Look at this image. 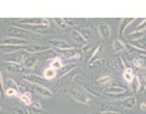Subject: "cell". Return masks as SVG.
<instances>
[{
	"label": "cell",
	"mask_w": 146,
	"mask_h": 114,
	"mask_svg": "<svg viewBox=\"0 0 146 114\" xmlns=\"http://www.w3.org/2000/svg\"><path fill=\"white\" fill-rule=\"evenodd\" d=\"M70 94L75 100H78L81 104H90L92 100L88 95V91L85 90H80V89H70Z\"/></svg>",
	"instance_id": "obj_1"
},
{
	"label": "cell",
	"mask_w": 146,
	"mask_h": 114,
	"mask_svg": "<svg viewBox=\"0 0 146 114\" xmlns=\"http://www.w3.org/2000/svg\"><path fill=\"white\" fill-rule=\"evenodd\" d=\"M14 27H18V28H22V29H26V30H29V32H35V33H38V34H47L48 32V27L46 26H32V24H22V23H18L17 26Z\"/></svg>",
	"instance_id": "obj_2"
},
{
	"label": "cell",
	"mask_w": 146,
	"mask_h": 114,
	"mask_svg": "<svg viewBox=\"0 0 146 114\" xmlns=\"http://www.w3.org/2000/svg\"><path fill=\"white\" fill-rule=\"evenodd\" d=\"M28 52L27 51H18L15 52V53L12 55V57L8 58L5 62H14V63H19V65H23V62L26 61V58H28L29 56H28Z\"/></svg>",
	"instance_id": "obj_3"
},
{
	"label": "cell",
	"mask_w": 146,
	"mask_h": 114,
	"mask_svg": "<svg viewBox=\"0 0 146 114\" xmlns=\"http://www.w3.org/2000/svg\"><path fill=\"white\" fill-rule=\"evenodd\" d=\"M22 79L32 85H44V77H41L35 74H24L22 75Z\"/></svg>",
	"instance_id": "obj_4"
},
{
	"label": "cell",
	"mask_w": 146,
	"mask_h": 114,
	"mask_svg": "<svg viewBox=\"0 0 146 114\" xmlns=\"http://www.w3.org/2000/svg\"><path fill=\"white\" fill-rule=\"evenodd\" d=\"M80 86L84 89L85 91H88L89 94H93L94 96H100V89L97 88L95 84L93 82H89V81H80Z\"/></svg>",
	"instance_id": "obj_5"
},
{
	"label": "cell",
	"mask_w": 146,
	"mask_h": 114,
	"mask_svg": "<svg viewBox=\"0 0 146 114\" xmlns=\"http://www.w3.org/2000/svg\"><path fill=\"white\" fill-rule=\"evenodd\" d=\"M50 46L48 44H32V46H26L24 51H27L28 53H42L44 51H48Z\"/></svg>",
	"instance_id": "obj_6"
},
{
	"label": "cell",
	"mask_w": 146,
	"mask_h": 114,
	"mask_svg": "<svg viewBox=\"0 0 146 114\" xmlns=\"http://www.w3.org/2000/svg\"><path fill=\"white\" fill-rule=\"evenodd\" d=\"M27 41L22 40V38H17V37H3L1 38V44H12V46H27Z\"/></svg>",
	"instance_id": "obj_7"
},
{
	"label": "cell",
	"mask_w": 146,
	"mask_h": 114,
	"mask_svg": "<svg viewBox=\"0 0 146 114\" xmlns=\"http://www.w3.org/2000/svg\"><path fill=\"white\" fill-rule=\"evenodd\" d=\"M21 23L24 24H32V26H50V20L46 18H28V19H23L21 20Z\"/></svg>",
	"instance_id": "obj_8"
},
{
	"label": "cell",
	"mask_w": 146,
	"mask_h": 114,
	"mask_svg": "<svg viewBox=\"0 0 146 114\" xmlns=\"http://www.w3.org/2000/svg\"><path fill=\"white\" fill-rule=\"evenodd\" d=\"M4 69L9 72H14V74H24V70H26V67L23 65L14 63V62H5Z\"/></svg>",
	"instance_id": "obj_9"
},
{
	"label": "cell",
	"mask_w": 146,
	"mask_h": 114,
	"mask_svg": "<svg viewBox=\"0 0 146 114\" xmlns=\"http://www.w3.org/2000/svg\"><path fill=\"white\" fill-rule=\"evenodd\" d=\"M26 46H12V44H1L0 46V49L4 55H8V53H15L18 51H22L24 49Z\"/></svg>",
	"instance_id": "obj_10"
},
{
	"label": "cell",
	"mask_w": 146,
	"mask_h": 114,
	"mask_svg": "<svg viewBox=\"0 0 146 114\" xmlns=\"http://www.w3.org/2000/svg\"><path fill=\"white\" fill-rule=\"evenodd\" d=\"M32 86H33V89H35L36 93H38L40 95L44 96V98H52L53 96L52 91L50 90L48 88H46L44 85H32Z\"/></svg>",
	"instance_id": "obj_11"
},
{
	"label": "cell",
	"mask_w": 146,
	"mask_h": 114,
	"mask_svg": "<svg viewBox=\"0 0 146 114\" xmlns=\"http://www.w3.org/2000/svg\"><path fill=\"white\" fill-rule=\"evenodd\" d=\"M48 43H51V46L53 48L61 49V51H66V49L72 48V47L70 46V43L65 42V41H60V40H52V41H50Z\"/></svg>",
	"instance_id": "obj_12"
},
{
	"label": "cell",
	"mask_w": 146,
	"mask_h": 114,
	"mask_svg": "<svg viewBox=\"0 0 146 114\" xmlns=\"http://www.w3.org/2000/svg\"><path fill=\"white\" fill-rule=\"evenodd\" d=\"M119 105H122L123 108H127V109H133L135 105H136V98L133 95L126 96L125 99H122L119 101Z\"/></svg>",
	"instance_id": "obj_13"
},
{
	"label": "cell",
	"mask_w": 146,
	"mask_h": 114,
	"mask_svg": "<svg viewBox=\"0 0 146 114\" xmlns=\"http://www.w3.org/2000/svg\"><path fill=\"white\" fill-rule=\"evenodd\" d=\"M80 49H75V48H70L66 49V51L62 52V57L66 58V60H70V58H80L81 53Z\"/></svg>",
	"instance_id": "obj_14"
},
{
	"label": "cell",
	"mask_w": 146,
	"mask_h": 114,
	"mask_svg": "<svg viewBox=\"0 0 146 114\" xmlns=\"http://www.w3.org/2000/svg\"><path fill=\"white\" fill-rule=\"evenodd\" d=\"M132 66L136 67H146V56L145 55H136L132 58Z\"/></svg>",
	"instance_id": "obj_15"
},
{
	"label": "cell",
	"mask_w": 146,
	"mask_h": 114,
	"mask_svg": "<svg viewBox=\"0 0 146 114\" xmlns=\"http://www.w3.org/2000/svg\"><path fill=\"white\" fill-rule=\"evenodd\" d=\"M98 32H99V34L102 36L103 38H109V36H111V27L108 26L107 23H102L98 26Z\"/></svg>",
	"instance_id": "obj_16"
},
{
	"label": "cell",
	"mask_w": 146,
	"mask_h": 114,
	"mask_svg": "<svg viewBox=\"0 0 146 114\" xmlns=\"http://www.w3.org/2000/svg\"><path fill=\"white\" fill-rule=\"evenodd\" d=\"M128 43H130L131 46L139 48V49H144V51H146V37H145V36L142 38H140V40L132 41V42H128Z\"/></svg>",
	"instance_id": "obj_17"
},
{
	"label": "cell",
	"mask_w": 146,
	"mask_h": 114,
	"mask_svg": "<svg viewBox=\"0 0 146 114\" xmlns=\"http://www.w3.org/2000/svg\"><path fill=\"white\" fill-rule=\"evenodd\" d=\"M133 20H135V18H123V19H121V23H119V34L121 36H123V32H125L126 27H127L130 23H132Z\"/></svg>",
	"instance_id": "obj_18"
},
{
	"label": "cell",
	"mask_w": 146,
	"mask_h": 114,
	"mask_svg": "<svg viewBox=\"0 0 146 114\" xmlns=\"http://www.w3.org/2000/svg\"><path fill=\"white\" fill-rule=\"evenodd\" d=\"M72 33V38H74V41L76 43H79L80 46H84V44H86V41L84 40V37L81 36V33L79 32V30H74V32H71Z\"/></svg>",
	"instance_id": "obj_19"
},
{
	"label": "cell",
	"mask_w": 146,
	"mask_h": 114,
	"mask_svg": "<svg viewBox=\"0 0 146 114\" xmlns=\"http://www.w3.org/2000/svg\"><path fill=\"white\" fill-rule=\"evenodd\" d=\"M108 93L109 94H123V93H127V89L114 84L113 86H111V88L108 89Z\"/></svg>",
	"instance_id": "obj_20"
},
{
	"label": "cell",
	"mask_w": 146,
	"mask_h": 114,
	"mask_svg": "<svg viewBox=\"0 0 146 114\" xmlns=\"http://www.w3.org/2000/svg\"><path fill=\"white\" fill-rule=\"evenodd\" d=\"M38 62V58L37 57H35V56H31V57H28L26 58V61L23 62V66L26 69H32V67H35V65Z\"/></svg>",
	"instance_id": "obj_21"
},
{
	"label": "cell",
	"mask_w": 146,
	"mask_h": 114,
	"mask_svg": "<svg viewBox=\"0 0 146 114\" xmlns=\"http://www.w3.org/2000/svg\"><path fill=\"white\" fill-rule=\"evenodd\" d=\"M19 99H21L22 103H24L26 105H32V96H31V93H23V94H19Z\"/></svg>",
	"instance_id": "obj_22"
},
{
	"label": "cell",
	"mask_w": 146,
	"mask_h": 114,
	"mask_svg": "<svg viewBox=\"0 0 146 114\" xmlns=\"http://www.w3.org/2000/svg\"><path fill=\"white\" fill-rule=\"evenodd\" d=\"M123 77H125V80L127 82H132V80H133V77H135V75H133V72H132V67H127V69H125V71H123Z\"/></svg>",
	"instance_id": "obj_23"
},
{
	"label": "cell",
	"mask_w": 146,
	"mask_h": 114,
	"mask_svg": "<svg viewBox=\"0 0 146 114\" xmlns=\"http://www.w3.org/2000/svg\"><path fill=\"white\" fill-rule=\"evenodd\" d=\"M76 72H78V70H76V69H74V70L70 71L69 74H66V75H64V76H61L60 82L62 84V82H69V81H71L72 77H74L75 75H76Z\"/></svg>",
	"instance_id": "obj_24"
},
{
	"label": "cell",
	"mask_w": 146,
	"mask_h": 114,
	"mask_svg": "<svg viewBox=\"0 0 146 114\" xmlns=\"http://www.w3.org/2000/svg\"><path fill=\"white\" fill-rule=\"evenodd\" d=\"M51 67L53 69V70H60V69H62L64 67V63H62V60H61L60 57H56V58H53V60L51 61Z\"/></svg>",
	"instance_id": "obj_25"
},
{
	"label": "cell",
	"mask_w": 146,
	"mask_h": 114,
	"mask_svg": "<svg viewBox=\"0 0 146 114\" xmlns=\"http://www.w3.org/2000/svg\"><path fill=\"white\" fill-rule=\"evenodd\" d=\"M55 76H56V70H53L52 67L46 69L43 72V77L46 80H52V79H55Z\"/></svg>",
	"instance_id": "obj_26"
},
{
	"label": "cell",
	"mask_w": 146,
	"mask_h": 114,
	"mask_svg": "<svg viewBox=\"0 0 146 114\" xmlns=\"http://www.w3.org/2000/svg\"><path fill=\"white\" fill-rule=\"evenodd\" d=\"M113 49H114V52H116V53H118V52L125 51V49H126V46H125V43H122L121 41L116 40V41L113 42Z\"/></svg>",
	"instance_id": "obj_27"
},
{
	"label": "cell",
	"mask_w": 146,
	"mask_h": 114,
	"mask_svg": "<svg viewBox=\"0 0 146 114\" xmlns=\"http://www.w3.org/2000/svg\"><path fill=\"white\" fill-rule=\"evenodd\" d=\"M140 85H141V82H140V77L135 76L132 82H131V89H132V93H137V91H140Z\"/></svg>",
	"instance_id": "obj_28"
},
{
	"label": "cell",
	"mask_w": 146,
	"mask_h": 114,
	"mask_svg": "<svg viewBox=\"0 0 146 114\" xmlns=\"http://www.w3.org/2000/svg\"><path fill=\"white\" fill-rule=\"evenodd\" d=\"M142 37H144V32H139V30H136V32L131 33V34L128 36V41L132 42V41H137V40H140V38H142Z\"/></svg>",
	"instance_id": "obj_29"
},
{
	"label": "cell",
	"mask_w": 146,
	"mask_h": 114,
	"mask_svg": "<svg viewBox=\"0 0 146 114\" xmlns=\"http://www.w3.org/2000/svg\"><path fill=\"white\" fill-rule=\"evenodd\" d=\"M112 80H113V77L108 75V76L99 77V79L97 80V84L98 85H107V84H109V82H112Z\"/></svg>",
	"instance_id": "obj_30"
},
{
	"label": "cell",
	"mask_w": 146,
	"mask_h": 114,
	"mask_svg": "<svg viewBox=\"0 0 146 114\" xmlns=\"http://www.w3.org/2000/svg\"><path fill=\"white\" fill-rule=\"evenodd\" d=\"M80 33H81V36L84 37V40H85V41H89V40H92V38H93V33H92L89 29H85V28H84Z\"/></svg>",
	"instance_id": "obj_31"
},
{
	"label": "cell",
	"mask_w": 146,
	"mask_h": 114,
	"mask_svg": "<svg viewBox=\"0 0 146 114\" xmlns=\"http://www.w3.org/2000/svg\"><path fill=\"white\" fill-rule=\"evenodd\" d=\"M100 112H116L111 104H100Z\"/></svg>",
	"instance_id": "obj_32"
},
{
	"label": "cell",
	"mask_w": 146,
	"mask_h": 114,
	"mask_svg": "<svg viewBox=\"0 0 146 114\" xmlns=\"http://www.w3.org/2000/svg\"><path fill=\"white\" fill-rule=\"evenodd\" d=\"M14 113L15 114H31L29 110L26 109L24 107H15L14 108Z\"/></svg>",
	"instance_id": "obj_33"
},
{
	"label": "cell",
	"mask_w": 146,
	"mask_h": 114,
	"mask_svg": "<svg viewBox=\"0 0 146 114\" xmlns=\"http://www.w3.org/2000/svg\"><path fill=\"white\" fill-rule=\"evenodd\" d=\"M116 70H119V69H125V65H123V58L122 57H118L117 58V63L114 62V66H113Z\"/></svg>",
	"instance_id": "obj_34"
},
{
	"label": "cell",
	"mask_w": 146,
	"mask_h": 114,
	"mask_svg": "<svg viewBox=\"0 0 146 114\" xmlns=\"http://www.w3.org/2000/svg\"><path fill=\"white\" fill-rule=\"evenodd\" d=\"M8 85H9V88H12V89H15V90H18L19 91V85L17 84L15 81H14V80H12V79H9L8 80Z\"/></svg>",
	"instance_id": "obj_35"
},
{
	"label": "cell",
	"mask_w": 146,
	"mask_h": 114,
	"mask_svg": "<svg viewBox=\"0 0 146 114\" xmlns=\"http://www.w3.org/2000/svg\"><path fill=\"white\" fill-rule=\"evenodd\" d=\"M53 20H55V23H57V26H60V27H66L65 18H55Z\"/></svg>",
	"instance_id": "obj_36"
},
{
	"label": "cell",
	"mask_w": 146,
	"mask_h": 114,
	"mask_svg": "<svg viewBox=\"0 0 146 114\" xmlns=\"http://www.w3.org/2000/svg\"><path fill=\"white\" fill-rule=\"evenodd\" d=\"M136 30H139V32H144V30H146V19H144V20H142L141 23L137 26Z\"/></svg>",
	"instance_id": "obj_37"
},
{
	"label": "cell",
	"mask_w": 146,
	"mask_h": 114,
	"mask_svg": "<svg viewBox=\"0 0 146 114\" xmlns=\"http://www.w3.org/2000/svg\"><path fill=\"white\" fill-rule=\"evenodd\" d=\"M19 94V91L18 90H15V89H12V88H9L7 90V95L8 96H13V95H18Z\"/></svg>",
	"instance_id": "obj_38"
},
{
	"label": "cell",
	"mask_w": 146,
	"mask_h": 114,
	"mask_svg": "<svg viewBox=\"0 0 146 114\" xmlns=\"http://www.w3.org/2000/svg\"><path fill=\"white\" fill-rule=\"evenodd\" d=\"M106 63H107L106 58H100V60L95 61V67H100V66H104Z\"/></svg>",
	"instance_id": "obj_39"
},
{
	"label": "cell",
	"mask_w": 146,
	"mask_h": 114,
	"mask_svg": "<svg viewBox=\"0 0 146 114\" xmlns=\"http://www.w3.org/2000/svg\"><path fill=\"white\" fill-rule=\"evenodd\" d=\"M65 22H66V24H69V26H76V20L75 19H71V18H65Z\"/></svg>",
	"instance_id": "obj_40"
},
{
	"label": "cell",
	"mask_w": 146,
	"mask_h": 114,
	"mask_svg": "<svg viewBox=\"0 0 146 114\" xmlns=\"http://www.w3.org/2000/svg\"><path fill=\"white\" fill-rule=\"evenodd\" d=\"M141 82V85H140V91H144L145 88H146V80H144V81H140Z\"/></svg>",
	"instance_id": "obj_41"
},
{
	"label": "cell",
	"mask_w": 146,
	"mask_h": 114,
	"mask_svg": "<svg viewBox=\"0 0 146 114\" xmlns=\"http://www.w3.org/2000/svg\"><path fill=\"white\" fill-rule=\"evenodd\" d=\"M32 105H35V107H36V109H40V110H42V107H41L40 101H35Z\"/></svg>",
	"instance_id": "obj_42"
},
{
	"label": "cell",
	"mask_w": 146,
	"mask_h": 114,
	"mask_svg": "<svg viewBox=\"0 0 146 114\" xmlns=\"http://www.w3.org/2000/svg\"><path fill=\"white\" fill-rule=\"evenodd\" d=\"M99 114H122V113L117 112V110H116V112H100Z\"/></svg>",
	"instance_id": "obj_43"
},
{
	"label": "cell",
	"mask_w": 146,
	"mask_h": 114,
	"mask_svg": "<svg viewBox=\"0 0 146 114\" xmlns=\"http://www.w3.org/2000/svg\"><path fill=\"white\" fill-rule=\"evenodd\" d=\"M141 109L146 110V103H141Z\"/></svg>",
	"instance_id": "obj_44"
},
{
	"label": "cell",
	"mask_w": 146,
	"mask_h": 114,
	"mask_svg": "<svg viewBox=\"0 0 146 114\" xmlns=\"http://www.w3.org/2000/svg\"><path fill=\"white\" fill-rule=\"evenodd\" d=\"M3 114H9V113H7V112H5V113H3Z\"/></svg>",
	"instance_id": "obj_45"
},
{
	"label": "cell",
	"mask_w": 146,
	"mask_h": 114,
	"mask_svg": "<svg viewBox=\"0 0 146 114\" xmlns=\"http://www.w3.org/2000/svg\"><path fill=\"white\" fill-rule=\"evenodd\" d=\"M145 80H146V75H145Z\"/></svg>",
	"instance_id": "obj_46"
}]
</instances>
